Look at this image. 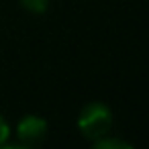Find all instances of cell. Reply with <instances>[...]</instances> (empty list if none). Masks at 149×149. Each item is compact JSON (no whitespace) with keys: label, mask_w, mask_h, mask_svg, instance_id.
<instances>
[{"label":"cell","mask_w":149,"mask_h":149,"mask_svg":"<svg viewBox=\"0 0 149 149\" xmlns=\"http://www.w3.org/2000/svg\"><path fill=\"white\" fill-rule=\"evenodd\" d=\"M45 133H47V123L35 114H27L25 118H21L17 127V135L23 141V145H37L39 141H43Z\"/></svg>","instance_id":"2"},{"label":"cell","mask_w":149,"mask_h":149,"mask_svg":"<svg viewBox=\"0 0 149 149\" xmlns=\"http://www.w3.org/2000/svg\"><path fill=\"white\" fill-rule=\"evenodd\" d=\"M8 135H10V129H8V123L0 116V145H4L6 143V139H8Z\"/></svg>","instance_id":"5"},{"label":"cell","mask_w":149,"mask_h":149,"mask_svg":"<svg viewBox=\"0 0 149 149\" xmlns=\"http://www.w3.org/2000/svg\"><path fill=\"white\" fill-rule=\"evenodd\" d=\"M94 147L96 149H131V145L129 143H125V141H120V139H114V137H100V139H96L94 141Z\"/></svg>","instance_id":"3"},{"label":"cell","mask_w":149,"mask_h":149,"mask_svg":"<svg viewBox=\"0 0 149 149\" xmlns=\"http://www.w3.org/2000/svg\"><path fill=\"white\" fill-rule=\"evenodd\" d=\"M78 127L86 139L96 141V139L108 135V131L112 127V114L104 104L90 102L82 108L80 118H78Z\"/></svg>","instance_id":"1"},{"label":"cell","mask_w":149,"mask_h":149,"mask_svg":"<svg viewBox=\"0 0 149 149\" xmlns=\"http://www.w3.org/2000/svg\"><path fill=\"white\" fill-rule=\"evenodd\" d=\"M21 2L31 13H45L49 6V0H21Z\"/></svg>","instance_id":"4"}]
</instances>
